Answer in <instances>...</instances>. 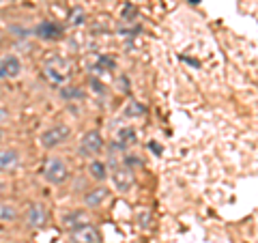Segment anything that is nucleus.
I'll return each instance as SVG.
<instances>
[{"mask_svg":"<svg viewBox=\"0 0 258 243\" xmlns=\"http://www.w3.org/2000/svg\"><path fill=\"white\" fill-rule=\"evenodd\" d=\"M43 76L47 78V82L60 86V84H64L69 80L71 67H69L67 60L60 58V56H52V58L45 60V65H43Z\"/></svg>","mask_w":258,"mask_h":243,"instance_id":"1","label":"nucleus"},{"mask_svg":"<svg viewBox=\"0 0 258 243\" xmlns=\"http://www.w3.org/2000/svg\"><path fill=\"white\" fill-rule=\"evenodd\" d=\"M43 176H45L47 183L60 185V183H64L69 179V168H67V164H64L62 159L52 157V159H47V164L43 168Z\"/></svg>","mask_w":258,"mask_h":243,"instance_id":"2","label":"nucleus"},{"mask_svg":"<svg viewBox=\"0 0 258 243\" xmlns=\"http://www.w3.org/2000/svg\"><path fill=\"white\" fill-rule=\"evenodd\" d=\"M71 136V127L69 125H54L50 129H45V132L41 134V138H39V142H41L43 149H56L58 144H62L67 138Z\"/></svg>","mask_w":258,"mask_h":243,"instance_id":"3","label":"nucleus"},{"mask_svg":"<svg viewBox=\"0 0 258 243\" xmlns=\"http://www.w3.org/2000/svg\"><path fill=\"white\" fill-rule=\"evenodd\" d=\"M101 149H103V138H101V134L97 132V129L86 132L82 136V140H80V155H84V157L99 155Z\"/></svg>","mask_w":258,"mask_h":243,"instance_id":"4","label":"nucleus"},{"mask_svg":"<svg viewBox=\"0 0 258 243\" xmlns=\"http://www.w3.org/2000/svg\"><path fill=\"white\" fill-rule=\"evenodd\" d=\"M71 239L74 243H101V237L95 226L91 224H78L71 228Z\"/></svg>","mask_w":258,"mask_h":243,"instance_id":"5","label":"nucleus"},{"mask_svg":"<svg viewBox=\"0 0 258 243\" xmlns=\"http://www.w3.org/2000/svg\"><path fill=\"white\" fill-rule=\"evenodd\" d=\"M134 183H136L134 172L127 166H118L112 170V185H114L118 192H129L134 188Z\"/></svg>","mask_w":258,"mask_h":243,"instance_id":"6","label":"nucleus"},{"mask_svg":"<svg viewBox=\"0 0 258 243\" xmlns=\"http://www.w3.org/2000/svg\"><path fill=\"white\" fill-rule=\"evenodd\" d=\"M47 217H50V213H47V207L41 205V202H35V205L28 209L26 222H28L30 228H43V226L47 224Z\"/></svg>","mask_w":258,"mask_h":243,"instance_id":"7","label":"nucleus"},{"mask_svg":"<svg viewBox=\"0 0 258 243\" xmlns=\"http://www.w3.org/2000/svg\"><path fill=\"white\" fill-rule=\"evenodd\" d=\"M20 166V153L15 149H0V172H13Z\"/></svg>","mask_w":258,"mask_h":243,"instance_id":"8","label":"nucleus"},{"mask_svg":"<svg viewBox=\"0 0 258 243\" xmlns=\"http://www.w3.org/2000/svg\"><path fill=\"white\" fill-rule=\"evenodd\" d=\"M22 71V63L18 56H7L0 60V78H18Z\"/></svg>","mask_w":258,"mask_h":243,"instance_id":"9","label":"nucleus"},{"mask_svg":"<svg viewBox=\"0 0 258 243\" xmlns=\"http://www.w3.org/2000/svg\"><path fill=\"white\" fill-rule=\"evenodd\" d=\"M37 37L45 39V41H56L62 37V28L56 22H41L37 26Z\"/></svg>","mask_w":258,"mask_h":243,"instance_id":"10","label":"nucleus"},{"mask_svg":"<svg viewBox=\"0 0 258 243\" xmlns=\"http://www.w3.org/2000/svg\"><path fill=\"white\" fill-rule=\"evenodd\" d=\"M108 196H110V190H106V188H97V190H91L84 196V202H86V207H91V209H95V207H101L103 202L108 200Z\"/></svg>","mask_w":258,"mask_h":243,"instance_id":"11","label":"nucleus"},{"mask_svg":"<svg viewBox=\"0 0 258 243\" xmlns=\"http://www.w3.org/2000/svg\"><path fill=\"white\" fill-rule=\"evenodd\" d=\"M88 174H91V179L95 181H106L108 176V170H106V164H101V161H88Z\"/></svg>","mask_w":258,"mask_h":243,"instance_id":"12","label":"nucleus"},{"mask_svg":"<svg viewBox=\"0 0 258 243\" xmlns=\"http://www.w3.org/2000/svg\"><path fill=\"white\" fill-rule=\"evenodd\" d=\"M18 217V209L9 202H0V220L3 222H13Z\"/></svg>","mask_w":258,"mask_h":243,"instance_id":"13","label":"nucleus"},{"mask_svg":"<svg viewBox=\"0 0 258 243\" xmlns=\"http://www.w3.org/2000/svg\"><path fill=\"white\" fill-rule=\"evenodd\" d=\"M84 9L82 7H76V9H71V13H69V22L71 24H84Z\"/></svg>","mask_w":258,"mask_h":243,"instance_id":"14","label":"nucleus"},{"mask_svg":"<svg viewBox=\"0 0 258 243\" xmlns=\"http://www.w3.org/2000/svg\"><path fill=\"white\" fill-rule=\"evenodd\" d=\"M118 140H120V144H127V142H134L136 140V132L134 129H120L118 132Z\"/></svg>","mask_w":258,"mask_h":243,"instance_id":"15","label":"nucleus"},{"mask_svg":"<svg viewBox=\"0 0 258 243\" xmlns=\"http://www.w3.org/2000/svg\"><path fill=\"white\" fill-rule=\"evenodd\" d=\"M103 69H114V60L108 58V56H99L97 58V71H103Z\"/></svg>","mask_w":258,"mask_h":243,"instance_id":"16","label":"nucleus"},{"mask_svg":"<svg viewBox=\"0 0 258 243\" xmlns=\"http://www.w3.org/2000/svg\"><path fill=\"white\" fill-rule=\"evenodd\" d=\"M60 95L64 99H71V97H82V91L76 86H67V88H60Z\"/></svg>","mask_w":258,"mask_h":243,"instance_id":"17","label":"nucleus"},{"mask_svg":"<svg viewBox=\"0 0 258 243\" xmlns=\"http://www.w3.org/2000/svg\"><path fill=\"white\" fill-rule=\"evenodd\" d=\"M127 116H136V114H144V108L140 106V103H132V108L125 110Z\"/></svg>","mask_w":258,"mask_h":243,"instance_id":"18","label":"nucleus"},{"mask_svg":"<svg viewBox=\"0 0 258 243\" xmlns=\"http://www.w3.org/2000/svg\"><path fill=\"white\" fill-rule=\"evenodd\" d=\"M7 118H9V112H7V110H3V108H0V123H3V120H7Z\"/></svg>","mask_w":258,"mask_h":243,"instance_id":"19","label":"nucleus"},{"mask_svg":"<svg viewBox=\"0 0 258 243\" xmlns=\"http://www.w3.org/2000/svg\"><path fill=\"white\" fill-rule=\"evenodd\" d=\"M5 192V183H0V194H3Z\"/></svg>","mask_w":258,"mask_h":243,"instance_id":"20","label":"nucleus"},{"mask_svg":"<svg viewBox=\"0 0 258 243\" xmlns=\"http://www.w3.org/2000/svg\"><path fill=\"white\" fill-rule=\"evenodd\" d=\"M3 138H5V134H3V129H0V142H3Z\"/></svg>","mask_w":258,"mask_h":243,"instance_id":"21","label":"nucleus"}]
</instances>
